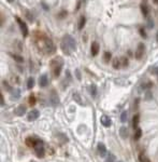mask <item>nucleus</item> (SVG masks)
<instances>
[{
    "mask_svg": "<svg viewBox=\"0 0 158 162\" xmlns=\"http://www.w3.org/2000/svg\"><path fill=\"white\" fill-rule=\"evenodd\" d=\"M39 36L36 37V44L40 52L44 54H54L56 52V47L52 40L44 34L38 33Z\"/></svg>",
    "mask_w": 158,
    "mask_h": 162,
    "instance_id": "nucleus-1",
    "label": "nucleus"
},
{
    "mask_svg": "<svg viewBox=\"0 0 158 162\" xmlns=\"http://www.w3.org/2000/svg\"><path fill=\"white\" fill-rule=\"evenodd\" d=\"M60 49L66 55H71L77 50V42L71 35H65L60 41Z\"/></svg>",
    "mask_w": 158,
    "mask_h": 162,
    "instance_id": "nucleus-2",
    "label": "nucleus"
},
{
    "mask_svg": "<svg viewBox=\"0 0 158 162\" xmlns=\"http://www.w3.org/2000/svg\"><path fill=\"white\" fill-rule=\"evenodd\" d=\"M63 59L60 56H56L50 62V67H51V70H52V74L55 78H58L60 76V73L62 70V67H63Z\"/></svg>",
    "mask_w": 158,
    "mask_h": 162,
    "instance_id": "nucleus-3",
    "label": "nucleus"
},
{
    "mask_svg": "<svg viewBox=\"0 0 158 162\" xmlns=\"http://www.w3.org/2000/svg\"><path fill=\"white\" fill-rule=\"evenodd\" d=\"M34 153H36V157L39 158V159H42L45 156V149H44V145L43 142L41 139H39L38 143L36 144V146L34 147Z\"/></svg>",
    "mask_w": 158,
    "mask_h": 162,
    "instance_id": "nucleus-4",
    "label": "nucleus"
},
{
    "mask_svg": "<svg viewBox=\"0 0 158 162\" xmlns=\"http://www.w3.org/2000/svg\"><path fill=\"white\" fill-rule=\"evenodd\" d=\"M15 21H16V22H17V24H19V29H20V31H22L23 37H24V38H26V37L28 36V34H29L28 26H27V24H26L24 21L20 19V17H19V16H15Z\"/></svg>",
    "mask_w": 158,
    "mask_h": 162,
    "instance_id": "nucleus-5",
    "label": "nucleus"
},
{
    "mask_svg": "<svg viewBox=\"0 0 158 162\" xmlns=\"http://www.w3.org/2000/svg\"><path fill=\"white\" fill-rule=\"evenodd\" d=\"M50 103L52 105L53 107H57L60 101H59V96H58L57 92L55 90H52V92L50 93Z\"/></svg>",
    "mask_w": 158,
    "mask_h": 162,
    "instance_id": "nucleus-6",
    "label": "nucleus"
},
{
    "mask_svg": "<svg viewBox=\"0 0 158 162\" xmlns=\"http://www.w3.org/2000/svg\"><path fill=\"white\" fill-rule=\"evenodd\" d=\"M144 53H145V45L144 43H139L138 47H137V50H136V53H134V57L137 59H141L143 57Z\"/></svg>",
    "mask_w": 158,
    "mask_h": 162,
    "instance_id": "nucleus-7",
    "label": "nucleus"
},
{
    "mask_svg": "<svg viewBox=\"0 0 158 162\" xmlns=\"http://www.w3.org/2000/svg\"><path fill=\"white\" fill-rule=\"evenodd\" d=\"M97 151L99 153L100 157H105L108 155V150H106V147L103 143H98L97 145Z\"/></svg>",
    "mask_w": 158,
    "mask_h": 162,
    "instance_id": "nucleus-8",
    "label": "nucleus"
},
{
    "mask_svg": "<svg viewBox=\"0 0 158 162\" xmlns=\"http://www.w3.org/2000/svg\"><path fill=\"white\" fill-rule=\"evenodd\" d=\"M40 117V111L38 109H32L31 111H29L28 116H27V120L28 121H34Z\"/></svg>",
    "mask_w": 158,
    "mask_h": 162,
    "instance_id": "nucleus-9",
    "label": "nucleus"
},
{
    "mask_svg": "<svg viewBox=\"0 0 158 162\" xmlns=\"http://www.w3.org/2000/svg\"><path fill=\"white\" fill-rule=\"evenodd\" d=\"M39 139H40V138H37V137H34V136H29V137H27L25 139V144H26L28 147L34 148V146H36V144L38 143Z\"/></svg>",
    "mask_w": 158,
    "mask_h": 162,
    "instance_id": "nucleus-10",
    "label": "nucleus"
},
{
    "mask_svg": "<svg viewBox=\"0 0 158 162\" xmlns=\"http://www.w3.org/2000/svg\"><path fill=\"white\" fill-rule=\"evenodd\" d=\"M100 122H101V124H102L103 127H105V128H109V127H111V125H112V120H111L110 117H109V116H106V115L101 116Z\"/></svg>",
    "mask_w": 158,
    "mask_h": 162,
    "instance_id": "nucleus-11",
    "label": "nucleus"
},
{
    "mask_svg": "<svg viewBox=\"0 0 158 162\" xmlns=\"http://www.w3.org/2000/svg\"><path fill=\"white\" fill-rule=\"evenodd\" d=\"M99 50H100V45L98 42L96 41H94L93 43H91V53L93 56H97L98 53H99Z\"/></svg>",
    "mask_w": 158,
    "mask_h": 162,
    "instance_id": "nucleus-12",
    "label": "nucleus"
},
{
    "mask_svg": "<svg viewBox=\"0 0 158 162\" xmlns=\"http://www.w3.org/2000/svg\"><path fill=\"white\" fill-rule=\"evenodd\" d=\"M26 110H27V107L22 104V105H19V106L16 107V109H15V115H16L17 117H23L25 115V113H26Z\"/></svg>",
    "mask_w": 158,
    "mask_h": 162,
    "instance_id": "nucleus-13",
    "label": "nucleus"
},
{
    "mask_svg": "<svg viewBox=\"0 0 158 162\" xmlns=\"http://www.w3.org/2000/svg\"><path fill=\"white\" fill-rule=\"evenodd\" d=\"M39 85H40L41 88H45V87L48 85V77L46 74L42 75V76L39 78Z\"/></svg>",
    "mask_w": 158,
    "mask_h": 162,
    "instance_id": "nucleus-14",
    "label": "nucleus"
},
{
    "mask_svg": "<svg viewBox=\"0 0 158 162\" xmlns=\"http://www.w3.org/2000/svg\"><path fill=\"white\" fill-rule=\"evenodd\" d=\"M73 99H74L79 105H81V106H85V103H84V101H83L82 96L80 95V93L74 92V93H73Z\"/></svg>",
    "mask_w": 158,
    "mask_h": 162,
    "instance_id": "nucleus-15",
    "label": "nucleus"
},
{
    "mask_svg": "<svg viewBox=\"0 0 158 162\" xmlns=\"http://www.w3.org/2000/svg\"><path fill=\"white\" fill-rule=\"evenodd\" d=\"M85 24H86V17H85L84 15H82V16H80L79 22H77V29L82 30L83 29V27L85 26Z\"/></svg>",
    "mask_w": 158,
    "mask_h": 162,
    "instance_id": "nucleus-16",
    "label": "nucleus"
},
{
    "mask_svg": "<svg viewBox=\"0 0 158 162\" xmlns=\"http://www.w3.org/2000/svg\"><path fill=\"white\" fill-rule=\"evenodd\" d=\"M112 66L114 69H120L122 68V61H120V57H116V59H113L112 62Z\"/></svg>",
    "mask_w": 158,
    "mask_h": 162,
    "instance_id": "nucleus-17",
    "label": "nucleus"
},
{
    "mask_svg": "<svg viewBox=\"0 0 158 162\" xmlns=\"http://www.w3.org/2000/svg\"><path fill=\"white\" fill-rule=\"evenodd\" d=\"M139 122H140V115L137 113V115H134V118H132V127H134V130H137V129L139 128V127H138V125H139Z\"/></svg>",
    "mask_w": 158,
    "mask_h": 162,
    "instance_id": "nucleus-18",
    "label": "nucleus"
},
{
    "mask_svg": "<svg viewBox=\"0 0 158 162\" xmlns=\"http://www.w3.org/2000/svg\"><path fill=\"white\" fill-rule=\"evenodd\" d=\"M128 129L126 128V127H122V128L120 129V135L122 136V138H127V136H128Z\"/></svg>",
    "mask_w": 158,
    "mask_h": 162,
    "instance_id": "nucleus-19",
    "label": "nucleus"
},
{
    "mask_svg": "<svg viewBox=\"0 0 158 162\" xmlns=\"http://www.w3.org/2000/svg\"><path fill=\"white\" fill-rule=\"evenodd\" d=\"M12 93H11V97L12 99H19L20 97V90L19 89H16V90H13V91H11Z\"/></svg>",
    "mask_w": 158,
    "mask_h": 162,
    "instance_id": "nucleus-20",
    "label": "nucleus"
},
{
    "mask_svg": "<svg viewBox=\"0 0 158 162\" xmlns=\"http://www.w3.org/2000/svg\"><path fill=\"white\" fill-rule=\"evenodd\" d=\"M140 9H141V12H142V14H143L144 16H147V15H149V7H147L146 5L142 3V5H140Z\"/></svg>",
    "mask_w": 158,
    "mask_h": 162,
    "instance_id": "nucleus-21",
    "label": "nucleus"
},
{
    "mask_svg": "<svg viewBox=\"0 0 158 162\" xmlns=\"http://www.w3.org/2000/svg\"><path fill=\"white\" fill-rule=\"evenodd\" d=\"M89 92H91V95L93 97H96L97 95V85L96 84H91V87H89Z\"/></svg>",
    "mask_w": 158,
    "mask_h": 162,
    "instance_id": "nucleus-22",
    "label": "nucleus"
},
{
    "mask_svg": "<svg viewBox=\"0 0 158 162\" xmlns=\"http://www.w3.org/2000/svg\"><path fill=\"white\" fill-rule=\"evenodd\" d=\"M141 136H142V130H141L140 128H138L137 130H136V132H134V141H139L140 138H141Z\"/></svg>",
    "mask_w": 158,
    "mask_h": 162,
    "instance_id": "nucleus-23",
    "label": "nucleus"
},
{
    "mask_svg": "<svg viewBox=\"0 0 158 162\" xmlns=\"http://www.w3.org/2000/svg\"><path fill=\"white\" fill-rule=\"evenodd\" d=\"M111 59H112V54H111V52H104V54H103V61H104L106 64L110 63Z\"/></svg>",
    "mask_w": 158,
    "mask_h": 162,
    "instance_id": "nucleus-24",
    "label": "nucleus"
},
{
    "mask_svg": "<svg viewBox=\"0 0 158 162\" xmlns=\"http://www.w3.org/2000/svg\"><path fill=\"white\" fill-rule=\"evenodd\" d=\"M11 56L13 57L16 63H24V59L20 56V55H17V54H11Z\"/></svg>",
    "mask_w": 158,
    "mask_h": 162,
    "instance_id": "nucleus-25",
    "label": "nucleus"
},
{
    "mask_svg": "<svg viewBox=\"0 0 158 162\" xmlns=\"http://www.w3.org/2000/svg\"><path fill=\"white\" fill-rule=\"evenodd\" d=\"M34 87V79L32 78V77H30V78H28V80H27V89H28V90H31Z\"/></svg>",
    "mask_w": 158,
    "mask_h": 162,
    "instance_id": "nucleus-26",
    "label": "nucleus"
},
{
    "mask_svg": "<svg viewBox=\"0 0 158 162\" xmlns=\"http://www.w3.org/2000/svg\"><path fill=\"white\" fill-rule=\"evenodd\" d=\"M153 87V83L151 81H147V82H144L142 85H141V90H149V89Z\"/></svg>",
    "mask_w": 158,
    "mask_h": 162,
    "instance_id": "nucleus-27",
    "label": "nucleus"
},
{
    "mask_svg": "<svg viewBox=\"0 0 158 162\" xmlns=\"http://www.w3.org/2000/svg\"><path fill=\"white\" fill-rule=\"evenodd\" d=\"M120 61H122V68H126V67H128V65H129V61L127 57H120Z\"/></svg>",
    "mask_w": 158,
    "mask_h": 162,
    "instance_id": "nucleus-28",
    "label": "nucleus"
},
{
    "mask_svg": "<svg viewBox=\"0 0 158 162\" xmlns=\"http://www.w3.org/2000/svg\"><path fill=\"white\" fill-rule=\"evenodd\" d=\"M28 102H29V105L30 106H34L36 103H37V99H36V96H34V94H30V96L28 98Z\"/></svg>",
    "mask_w": 158,
    "mask_h": 162,
    "instance_id": "nucleus-29",
    "label": "nucleus"
},
{
    "mask_svg": "<svg viewBox=\"0 0 158 162\" xmlns=\"http://www.w3.org/2000/svg\"><path fill=\"white\" fill-rule=\"evenodd\" d=\"M139 161L140 162H151V160L144 155L143 152H141V153L139 155Z\"/></svg>",
    "mask_w": 158,
    "mask_h": 162,
    "instance_id": "nucleus-30",
    "label": "nucleus"
},
{
    "mask_svg": "<svg viewBox=\"0 0 158 162\" xmlns=\"http://www.w3.org/2000/svg\"><path fill=\"white\" fill-rule=\"evenodd\" d=\"M127 119H128V113L125 110V111H123L122 115H120V121H122L123 123H125L126 121H127Z\"/></svg>",
    "mask_w": 158,
    "mask_h": 162,
    "instance_id": "nucleus-31",
    "label": "nucleus"
},
{
    "mask_svg": "<svg viewBox=\"0 0 158 162\" xmlns=\"http://www.w3.org/2000/svg\"><path fill=\"white\" fill-rule=\"evenodd\" d=\"M115 161V156L113 153H109L108 158L105 159V162H114Z\"/></svg>",
    "mask_w": 158,
    "mask_h": 162,
    "instance_id": "nucleus-32",
    "label": "nucleus"
},
{
    "mask_svg": "<svg viewBox=\"0 0 158 162\" xmlns=\"http://www.w3.org/2000/svg\"><path fill=\"white\" fill-rule=\"evenodd\" d=\"M152 97H153V95H152V92L147 90V91L145 92V99H146V101H151V99H152Z\"/></svg>",
    "mask_w": 158,
    "mask_h": 162,
    "instance_id": "nucleus-33",
    "label": "nucleus"
},
{
    "mask_svg": "<svg viewBox=\"0 0 158 162\" xmlns=\"http://www.w3.org/2000/svg\"><path fill=\"white\" fill-rule=\"evenodd\" d=\"M2 83H3V87L7 89V91H13V90H12V88H11V85L9 84V82H8V81L3 80V82H2Z\"/></svg>",
    "mask_w": 158,
    "mask_h": 162,
    "instance_id": "nucleus-34",
    "label": "nucleus"
},
{
    "mask_svg": "<svg viewBox=\"0 0 158 162\" xmlns=\"http://www.w3.org/2000/svg\"><path fill=\"white\" fill-rule=\"evenodd\" d=\"M139 33H140V35H141V36H142V37H143L144 39H145V38H146V36H147V35H146V33H145V29H144L143 27H140V29H139Z\"/></svg>",
    "mask_w": 158,
    "mask_h": 162,
    "instance_id": "nucleus-35",
    "label": "nucleus"
},
{
    "mask_svg": "<svg viewBox=\"0 0 158 162\" xmlns=\"http://www.w3.org/2000/svg\"><path fill=\"white\" fill-rule=\"evenodd\" d=\"M67 14H68L67 11H61V12H60V13L58 14V17H59V19H65Z\"/></svg>",
    "mask_w": 158,
    "mask_h": 162,
    "instance_id": "nucleus-36",
    "label": "nucleus"
},
{
    "mask_svg": "<svg viewBox=\"0 0 158 162\" xmlns=\"http://www.w3.org/2000/svg\"><path fill=\"white\" fill-rule=\"evenodd\" d=\"M147 24H149V28H153V27H154V24H153V21H152V19H149V20H147Z\"/></svg>",
    "mask_w": 158,
    "mask_h": 162,
    "instance_id": "nucleus-37",
    "label": "nucleus"
},
{
    "mask_svg": "<svg viewBox=\"0 0 158 162\" xmlns=\"http://www.w3.org/2000/svg\"><path fill=\"white\" fill-rule=\"evenodd\" d=\"M0 97H1V106H5V97H3V94H0Z\"/></svg>",
    "mask_w": 158,
    "mask_h": 162,
    "instance_id": "nucleus-38",
    "label": "nucleus"
},
{
    "mask_svg": "<svg viewBox=\"0 0 158 162\" xmlns=\"http://www.w3.org/2000/svg\"><path fill=\"white\" fill-rule=\"evenodd\" d=\"M75 75L77 76V79L81 80V74H80V70L79 69H75Z\"/></svg>",
    "mask_w": 158,
    "mask_h": 162,
    "instance_id": "nucleus-39",
    "label": "nucleus"
},
{
    "mask_svg": "<svg viewBox=\"0 0 158 162\" xmlns=\"http://www.w3.org/2000/svg\"><path fill=\"white\" fill-rule=\"evenodd\" d=\"M152 74L158 75V66H157V67H155V68L153 69V71H152Z\"/></svg>",
    "mask_w": 158,
    "mask_h": 162,
    "instance_id": "nucleus-40",
    "label": "nucleus"
},
{
    "mask_svg": "<svg viewBox=\"0 0 158 162\" xmlns=\"http://www.w3.org/2000/svg\"><path fill=\"white\" fill-rule=\"evenodd\" d=\"M156 41L158 42V31L156 33Z\"/></svg>",
    "mask_w": 158,
    "mask_h": 162,
    "instance_id": "nucleus-41",
    "label": "nucleus"
},
{
    "mask_svg": "<svg viewBox=\"0 0 158 162\" xmlns=\"http://www.w3.org/2000/svg\"><path fill=\"white\" fill-rule=\"evenodd\" d=\"M154 3H156V5H158V0H153Z\"/></svg>",
    "mask_w": 158,
    "mask_h": 162,
    "instance_id": "nucleus-42",
    "label": "nucleus"
},
{
    "mask_svg": "<svg viewBox=\"0 0 158 162\" xmlns=\"http://www.w3.org/2000/svg\"><path fill=\"white\" fill-rule=\"evenodd\" d=\"M8 2H13V0H7Z\"/></svg>",
    "mask_w": 158,
    "mask_h": 162,
    "instance_id": "nucleus-43",
    "label": "nucleus"
},
{
    "mask_svg": "<svg viewBox=\"0 0 158 162\" xmlns=\"http://www.w3.org/2000/svg\"><path fill=\"white\" fill-rule=\"evenodd\" d=\"M118 162H123V161H118Z\"/></svg>",
    "mask_w": 158,
    "mask_h": 162,
    "instance_id": "nucleus-44",
    "label": "nucleus"
}]
</instances>
